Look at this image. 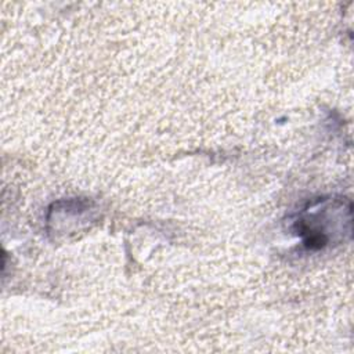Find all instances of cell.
Returning a JSON list of instances; mask_svg holds the SVG:
<instances>
[{
	"label": "cell",
	"instance_id": "6da1fadb",
	"mask_svg": "<svg viewBox=\"0 0 354 354\" xmlns=\"http://www.w3.org/2000/svg\"><path fill=\"white\" fill-rule=\"evenodd\" d=\"M295 231L308 249H322L351 234V202L346 198H319L297 214Z\"/></svg>",
	"mask_w": 354,
	"mask_h": 354
}]
</instances>
